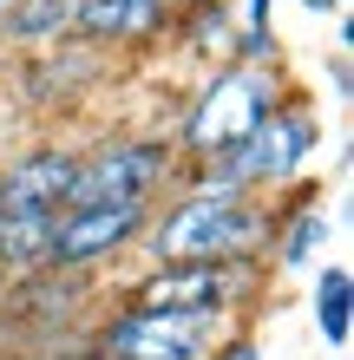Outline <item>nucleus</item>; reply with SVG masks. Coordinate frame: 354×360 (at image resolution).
<instances>
[{"label":"nucleus","instance_id":"f257e3e1","mask_svg":"<svg viewBox=\"0 0 354 360\" xmlns=\"http://www.w3.org/2000/svg\"><path fill=\"white\" fill-rule=\"evenodd\" d=\"M269 249V197H203L177 190L144 217V262H243Z\"/></svg>","mask_w":354,"mask_h":360},{"label":"nucleus","instance_id":"f03ea898","mask_svg":"<svg viewBox=\"0 0 354 360\" xmlns=\"http://www.w3.org/2000/svg\"><path fill=\"white\" fill-rule=\"evenodd\" d=\"M276 98H282V79L269 72V66H243V59L210 66V79H203L197 98H191V112H184L177 131H171V144H177V171L230 158L236 144L256 131L269 112H276Z\"/></svg>","mask_w":354,"mask_h":360},{"label":"nucleus","instance_id":"7ed1b4c3","mask_svg":"<svg viewBox=\"0 0 354 360\" xmlns=\"http://www.w3.org/2000/svg\"><path fill=\"white\" fill-rule=\"evenodd\" d=\"M164 190H177V144H171V131H118V138H99L92 151H79L66 210H79V203L158 210Z\"/></svg>","mask_w":354,"mask_h":360},{"label":"nucleus","instance_id":"20e7f679","mask_svg":"<svg viewBox=\"0 0 354 360\" xmlns=\"http://www.w3.org/2000/svg\"><path fill=\"white\" fill-rule=\"evenodd\" d=\"M256 269V256L243 262H144V275L132 282L125 302L132 308H158V314H203L223 321L243 302V275Z\"/></svg>","mask_w":354,"mask_h":360},{"label":"nucleus","instance_id":"39448f33","mask_svg":"<svg viewBox=\"0 0 354 360\" xmlns=\"http://www.w3.org/2000/svg\"><path fill=\"white\" fill-rule=\"evenodd\" d=\"M217 321L203 314H158V308H132L118 302L99 321V360H203L210 354Z\"/></svg>","mask_w":354,"mask_h":360},{"label":"nucleus","instance_id":"423d86ee","mask_svg":"<svg viewBox=\"0 0 354 360\" xmlns=\"http://www.w3.org/2000/svg\"><path fill=\"white\" fill-rule=\"evenodd\" d=\"M144 217H151V210H118V203L59 210L53 229H46V262L53 269H99V262L125 256V249H138Z\"/></svg>","mask_w":354,"mask_h":360},{"label":"nucleus","instance_id":"0eeeda50","mask_svg":"<svg viewBox=\"0 0 354 360\" xmlns=\"http://www.w3.org/2000/svg\"><path fill=\"white\" fill-rule=\"evenodd\" d=\"M72 171H79L72 144H59V138L27 144L0 171V217H59L66 210V190H72Z\"/></svg>","mask_w":354,"mask_h":360},{"label":"nucleus","instance_id":"6e6552de","mask_svg":"<svg viewBox=\"0 0 354 360\" xmlns=\"http://www.w3.org/2000/svg\"><path fill=\"white\" fill-rule=\"evenodd\" d=\"M177 0H79L72 39L92 53H125V46H151L171 33Z\"/></svg>","mask_w":354,"mask_h":360},{"label":"nucleus","instance_id":"1a4fd4ad","mask_svg":"<svg viewBox=\"0 0 354 360\" xmlns=\"http://www.w3.org/2000/svg\"><path fill=\"white\" fill-rule=\"evenodd\" d=\"M171 33L184 39L191 59H203V66H230V59H236V20H230L223 0H197L191 13L171 20Z\"/></svg>","mask_w":354,"mask_h":360},{"label":"nucleus","instance_id":"9d476101","mask_svg":"<svg viewBox=\"0 0 354 360\" xmlns=\"http://www.w3.org/2000/svg\"><path fill=\"white\" fill-rule=\"evenodd\" d=\"M315 328L328 347H348V334H354V275L341 262H328L315 275Z\"/></svg>","mask_w":354,"mask_h":360},{"label":"nucleus","instance_id":"9b49d317","mask_svg":"<svg viewBox=\"0 0 354 360\" xmlns=\"http://www.w3.org/2000/svg\"><path fill=\"white\" fill-rule=\"evenodd\" d=\"M203 360H263V347H256V334H230V341H217Z\"/></svg>","mask_w":354,"mask_h":360},{"label":"nucleus","instance_id":"f8f14e48","mask_svg":"<svg viewBox=\"0 0 354 360\" xmlns=\"http://www.w3.org/2000/svg\"><path fill=\"white\" fill-rule=\"evenodd\" d=\"M302 7H308V13H335L341 0H302Z\"/></svg>","mask_w":354,"mask_h":360},{"label":"nucleus","instance_id":"ddd939ff","mask_svg":"<svg viewBox=\"0 0 354 360\" xmlns=\"http://www.w3.org/2000/svg\"><path fill=\"white\" fill-rule=\"evenodd\" d=\"M0 295H7V269H0Z\"/></svg>","mask_w":354,"mask_h":360},{"label":"nucleus","instance_id":"4468645a","mask_svg":"<svg viewBox=\"0 0 354 360\" xmlns=\"http://www.w3.org/2000/svg\"><path fill=\"white\" fill-rule=\"evenodd\" d=\"M0 66H7V46H0Z\"/></svg>","mask_w":354,"mask_h":360}]
</instances>
